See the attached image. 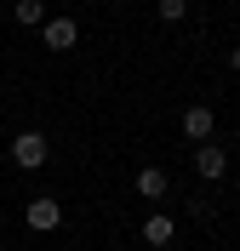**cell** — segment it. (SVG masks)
Listing matches in <instances>:
<instances>
[{"instance_id": "7a4b0ae2", "label": "cell", "mask_w": 240, "mask_h": 251, "mask_svg": "<svg viewBox=\"0 0 240 251\" xmlns=\"http://www.w3.org/2000/svg\"><path fill=\"white\" fill-rule=\"evenodd\" d=\"M194 172L206 177V183H217V177L229 172V154L217 149V143H200V149H194Z\"/></svg>"}, {"instance_id": "30bf717a", "label": "cell", "mask_w": 240, "mask_h": 251, "mask_svg": "<svg viewBox=\"0 0 240 251\" xmlns=\"http://www.w3.org/2000/svg\"><path fill=\"white\" fill-rule=\"evenodd\" d=\"M229 69H235V75H240V46H235V51H229Z\"/></svg>"}, {"instance_id": "9c48e42d", "label": "cell", "mask_w": 240, "mask_h": 251, "mask_svg": "<svg viewBox=\"0 0 240 251\" xmlns=\"http://www.w3.org/2000/svg\"><path fill=\"white\" fill-rule=\"evenodd\" d=\"M155 12L166 17V23H183V17H189V0H155Z\"/></svg>"}, {"instance_id": "6da1fadb", "label": "cell", "mask_w": 240, "mask_h": 251, "mask_svg": "<svg viewBox=\"0 0 240 251\" xmlns=\"http://www.w3.org/2000/svg\"><path fill=\"white\" fill-rule=\"evenodd\" d=\"M46 160H52L46 131H17V137H12V166H17V172H40Z\"/></svg>"}, {"instance_id": "277c9868", "label": "cell", "mask_w": 240, "mask_h": 251, "mask_svg": "<svg viewBox=\"0 0 240 251\" xmlns=\"http://www.w3.org/2000/svg\"><path fill=\"white\" fill-rule=\"evenodd\" d=\"M57 223H63V205L57 200H29V228L34 234H52Z\"/></svg>"}, {"instance_id": "3957f363", "label": "cell", "mask_w": 240, "mask_h": 251, "mask_svg": "<svg viewBox=\"0 0 240 251\" xmlns=\"http://www.w3.org/2000/svg\"><path fill=\"white\" fill-rule=\"evenodd\" d=\"M80 40V23L75 17H46V51H69Z\"/></svg>"}, {"instance_id": "52a82bcc", "label": "cell", "mask_w": 240, "mask_h": 251, "mask_svg": "<svg viewBox=\"0 0 240 251\" xmlns=\"http://www.w3.org/2000/svg\"><path fill=\"white\" fill-rule=\"evenodd\" d=\"M183 131H189L194 143H212V109H200V103L183 109Z\"/></svg>"}, {"instance_id": "5b68a950", "label": "cell", "mask_w": 240, "mask_h": 251, "mask_svg": "<svg viewBox=\"0 0 240 251\" xmlns=\"http://www.w3.org/2000/svg\"><path fill=\"white\" fill-rule=\"evenodd\" d=\"M143 240H149V246H160V251H166V246L177 240V223L166 217V211H155V217L143 223Z\"/></svg>"}, {"instance_id": "8992f818", "label": "cell", "mask_w": 240, "mask_h": 251, "mask_svg": "<svg viewBox=\"0 0 240 251\" xmlns=\"http://www.w3.org/2000/svg\"><path fill=\"white\" fill-rule=\"evenodd\" d=\"M166 188H172V177L160 172V166H143V172H137V194H143V200H160Z\"/></svg>"}, {"instance_id": "ba28073f", "label": "cell", "mask_w": 240, "mask_h": 251, "mask_svg": "<svg viewBox=\"0 0 240 251\" xmlns=\"http://www.w3.org/2000/svg\"><path fill=\"white\" fill-rule=\"evenodd\" d=\"M12 17L23 23V29H34V23L46 29V6H40V0H17V6H12Z\"/></svg>"}]
</instances>
